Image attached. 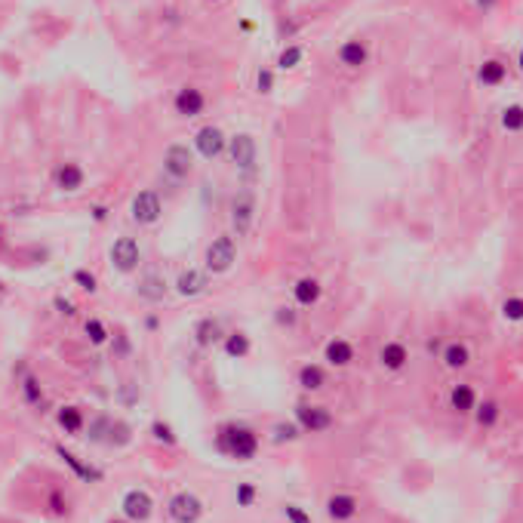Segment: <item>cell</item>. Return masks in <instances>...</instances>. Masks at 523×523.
<instances>
[{
  "instance_id": "1",
  "label": "cell",
  "mask_w": 523,
  "mask_h": 523,
  "mask_svg": "<svg viewBox=\"0 0 523 523\" xmlns=\"http://www.w3.org/2000/svg\"><path fill=\"white\" fill-rule=\"evenodd\" d=\"M219 450L231 455L237 462H249L259 450V437L249 431V428H240V425H228L219 431Z\"/></svg>"
},
{
  "instance_id": "2",
  "label": "cell",
  "mask_w": 523,
  "mask_h": 523,
  "mask_svg": "<svg viewBox=\"0 0 523 523\" xmlns=\"http://www.w3.org/2000/svg\"><path fill=\"white\" fill-rule=\"evenodd\" d=\"M234 262H237V247H234V237L228 234L216 237L207 247V253H203V265H207L210 274H228L234 268Z\"/></svg>"
},
{
  "instance_id": "3",
  "label": "cell",
  "mask_w": 523,
  "mask_h": 523,
  "mask_svg": "<svg viewBox=\"0 0 523 523\" xmlns=\"http://www.w3.org/2000/svg\"><path fill=\"white\" fill-rule=\"evenodd\" d=\"M129 216H133V222H139V225H157L163 216V203H161V194L145 188L139 191L133 203H129Z\"/></svg>"
},
{
  "instance_id": "4",
  "label": "cell",
  "mask_w": 523,
  "mask_h": 523,
  "mask_svg": "<svg viewBox=\"0 0 523 523\" xmlns=\"http://www.w3.org/2000/svg\"><path fill=\"white\" fill-rule=\"evenodd\" d=\"M256 222V194L253 191H237L231 200V225H234L237 237H247Z\"/></svg>"
},
{
  "instance_id": "5",
  "label": "cell",
  "mask_w": 523,
  "mask_h": 523,
  "mask_svg": "<svg viewBox=\"0 0 523 523\" xmlns=\"http://www.w3.org/2000/svg\"><path fill=\"white\" fill-rule=\"evenodd\" d=\"M228 157L237 170L256 173V139L249 133H237L228 139Z\"/></svg>"
},
{
  "instance_id": "6",
  "label": "cell",
  "mask_w": 523,
  "mask_h": 523,
  "mask_svg": "<svg viewBox=\"0 0 523 523\" xmlns=\"http://www.w3.org/2000/svg\"><path fill=\"white\" fill-rule=\"evenodd\" d=\"M139 262H142V249H139V244L133 237H117L114 244H111V265H114L120 274L136 271Z\"/></svg>"
},
{
  "instance_id": "7",
  "label": "cell",
  "mask_w": 523,
  "mask_h": 523,
  "mask_svg": "<svg viewBox=\"0 0 523 523\" xmlns=\"http://www.w3.org/2000/svg\"><path fill=\"white\" fill-rule=\"evenodd\" d=\"M191 170H194V161H191L188 145H170L166 148V154H163V173L166 176H173L176 182H182V179L191 176Z\"/></svg>"
},
{
  "instance_id": "8",
  "label": "cell",
  "mask_w": 523,
  "mask_h": 523,
  "mask_svg": "<svg viewBox=\"0 0 523 523\" xmlns=\"http://www.w3.org/2000/svg\"><path fill=\"white\" fill-rule=\"evenodd\" d=\"M194 148L200 151V157H207V161H216V157L228 148V139L222 133L219 126H200L198 133H194Z\"/></svg>"
},
{
  "instance_id": "9",
  "label": "cell",
  "mask_w": 523,
  "mask_h": 523,
  "mask_svg": "<svg viewBox=\"0 0 523 523\" xmlns=\"http://www.w3.org/2000/svg\"><path fill=\"white\" fill-rule=\"evenodd\" d=\"M203 514V502L194 496V492H179L170 502V517L176 523H198Z\"/></svg>"
},
{
  "instance_id": "10",
  "label": "cell",
  "mask_w": 523,
  "mask_h": 523,
  "mask_svg": "<svg viewBox=\"0 0 523 523\" xmlns=\"http://www.w3.org/2000/svg\"><path fill=\"white\" fill-rule=\"evenodd\" d=\"M173 108L179 117H198V114H203V108H207V96H203L198 87H182L173 99Z\"/></svg>"
},
{
  "instance_id": "11",
  "label": "cell",
  "mask_w": 523,
  "mask_h": 523,
  "mask_svg": "<svg viewBox=\"0 0 523 523\" xmlns=\"http://www.w3.org/2000/svg\"><path fill=\"white\" fill-rule=\"evenodd\" d=\"M124 514H126V520H133V523H145L148 517H151V511H154V502H151V496L148 492H142V490H129L126 496H124Z\"/></svg>"
},
{
  "instance_id": "12",
  "label": "cell",
  "mask_w": 523,
  "mask_h": 523,
  "mask_svg": "<svg viewBox=\"0 0 523 523\" xmlns=\"http://www.w3.org/2000/svg\"><path fill=\"white\" fill-rule=\"evenodd\" d=\"M296 419H298V425H302L305 431H311V434H320V431H326V428L333 425L330 409H323V406H308V404L296 406Z\"/></svg>"
},
{
  "instance_id": "13",
  "label": "cell",
  "mask_w": 523,
  "mask_h": 523,
  "mask_svg": "<svg viewBox=\"0 0 523 523\" xmlns=\"http://www.w3.org/2000/svg\"><path fill=\"white\" fill-rule=\"evenodd\" d=\"M335 59L345 68H360V65L370 62V46L367 41H360V37H351V41H345L339 50H335Z\"/></svg>"
},
{
  "instance_id": "14",
  "label": "cell",
  "mask_w": 523,
  "mask_h": 523,
  "mask_svg": "<svg viewBox=\"0 0 523 523\" xmlns=\"http://www.w3.org/2000/svg\"><path fill=\"white\" fill-rule=\"evenodd\" d=\"M83 179H87V176H83V166L74 163V161L59 163V166H55V173H53V182H55V188H59V191H80Z\"/></svg>"
},
{
  "instance_id": "15",
  "label": "cell",
  "mask_w": 523,
  "mask_h": 523,
  "mask_svg": "<svg viewBox=\"0 0 523 523\" xmlns=\"http://www.w3.org/2000/svg\"><path fill=\"white\" fill-rule=\"evenodd\" d=\"M176 293L185 296V298H194V296L207 293V271H198V268L182 271L179 280H176Z\"/></svg>"
},
{
  "instance_id": "16",
  "label": "cell",
  "mask_w": 523,
  "mask_h": 523,
  "mask_svg": "<svg viewBox=\"0 0 523 523\" xmlns=\"http://www.w3.org/2000/svg\"><path fill=\"white\" fill-rule=\"evenodd\" d=\"M406 360H409V351H406V345L404 342H385L382 345V351H379V363L385 370H391V372H397V370H404L406 367Z\"/></svg>"
},
{
  "instance_id": "17",
  "label": "cell",
  "mask_w": 523,
  "mask_h": 523,
  "mask_svg": "<svg viewBox=\"0 0 523 523\" xmlns=\"http://www.w3.org/2000/svg\"><path fill=\"white\" fill-rule=\"evenodd\" d=\"M320 296H323V286H320V280H317V277H302V280H296V286H293L296 305L311 308V305L320 302Z\"/></svg>"
},
{
  "instance_id": "18",
  "label": "cell",
  "mask_w": 523,
  "mask_h": 523,
  "mask_svg": "<svg viewBox=\"0 0 523 523\" xmlns=\"http://www.w3.org/2000/svg\"><path fill=\"white\" fill-rule=\"evenodd\" d=\"M139 296H142L145 302H163V296H166V277L157 274V271H148V274L139 280Z\"/></svg>"
},
{
  "instance_id": "19",
  "label": "cell",
  "mask_w": 523,
  "mask_h": 523,
  "mask_svg": "<svg viewBox=\"0 0 523 523\" xmlns=\"http://www.w3.org/2000/svg\"><path fill=\"white\" fill-rule=\"evenodd\" d=\"M505 77H508V65L502 62V59H487V62H480L478 80L483 83V87H502V83H505Z\"/></svg>"
},
{
  "instance_id": "20",
  "label": "cell",
  "mask_w": 523,
  "mask_h": 523,
  "mask_svg": "<svg viewBox=\"0 0 523 523\" xmlns=\"http://www.w3.org/2000/svg\"><path fill=\"white\" fill-rule=\"evenodd\" d=\"M326 514L333 520H351L357 514V499L348 496V492H335V496L326 502Z\"/></svg>"
},
{
  "instance_id": "21",
  "label": "cell",
  "mask_w": 523,
  "mask_h": 523,
  "mask_svg": "<svg viewBox=\"0 0 523 523\" xmlns=\"http://www.w3.org/2000/svg\"><path fill=\"white\" fill-rule=\"evenodd\" d=\"M323 354H326V360H330L333 367H348V363L354 360V345L345 342V339H333V342H326Z\"/></svg>"
},
{
  "instance_id": "22",
  "label": "cell",
  "mask_w": 523,
  "mask_h": 523,
  "mask_svg": "<svg viewBox=\"0 0 523 523\" xmlns=\"http://www.w3.org/2000/svg\"><path fill=\"white\" fill-rule=\"evenodd\" d=\"M441 357H443V363H446L450 370H465V367L471 363V348H468L465 342H450V345L443 348Z\"/></svg>"
},
{
  "instance_id": "23",
  "label": "cell",
  "mask_w": 523,
  "mask_h": 523,
  "mask_svg": "<svg viewBox=\"0 0 523 523\" xmlns=\"http://www.w3.org/2000/svg\"><path fill=\"white\" fill-rule=\"evenodd\" d=\"M450 404H453V409H459V413H471V409L478 406V394H474L471 385H455L450 391Z\"/></svg>"
},
{
  "instance_id": "24",
  "label": "cell",
  "mask_w": 523,
  "mask_h": 523,
  "mask_svg": "<svg viewBox=\"0 0 523 523\" xmlns=\"http://www.w3.org/2000/svg\"><path fill=\"white\" fill-rule=\"evenodd\" d=\"M219 335H222V326H219V320H212V317H203V320L194 326V339H198V345H203V348H210Z\"/></svg>"
},
{
  "instance_id": "25",
  "label": "cell",
  "mask_w": 523,
  "mask_h": 523,
  "mask_svg": "<svg viewBox=\"0 0 523 523\" xmlns=\"http://www.w3.org/2000/svg\"><path fill=\"white\" fill-rule=\"evenodd\" d=\"M499 124H502V129H505V133H523V105H520V102L502 108Z\"/></svg>"
},
{
  "instance_id": "26",
  "label": "cell",
  "mask_w": 523,
  "mask_h": 523,
  "mask_svg": "<svg viewBox=\"0 0 523 523\" xmlns=\"http://www.w3.org/2000/svg\"><path fill=\"white\" fill-rule=\"evenodd\" d=\"M323 382H326L323 370H320V367H314V363H308V367L298 370V385H302L305 391H317V388H323Z\"/></svg>"
},
{
  "instance_id": "27",
  "label": "cell",
  "mask_w": 523,
  "mask_h": 523,
  "mask_svg": "<svg viewBox=\"0 0 523 523\" xmlns=\"http://www.w3.org/2000/svg\"><path fill=\"white\" fill-rule=\"evenodd\" d=\"M59 425H62L68 434H77L80 428H83V413H80L77 406H62V409H59Z\"/></svg>"
},
{
  "instance_id": "28",
  "label": "cell",
  "mask_w": 523,
  "mask_h": 523,
  "mask_svg": "<svg viewBox=\"0 0 523 523\" xmlns=\"http://www.w3.org/2000/svg\"><path fill=\"white\" fill-rule=\"evenodd\" d=\"M502 317L511 323H520L523 320V296H508L502 302Z\"/></svg>"
},
{
  "instance_id": "29",
  "label": "cell",
  "mask_w": 523,
  "mask_h": 523,
  "mask_svg": "<svg viewBox=\"0 0 523 523\" xmlns=\"http://www.w3.org/2000/svg\"><path fill=\"white\" fill-rule=\"evenodd\" d=\"M225 354H228V357H247V354H249V339H247L244 333L228 335V342H225Z\"/></svg>"
},
{
  "instance_id": "30",
  "label": "cell",
  "mask_w": 523,
  "mask_h": 523,
  "mask_svg": "<svg viewBox=\"0 0 523 523\" xmlns=\"http://www.w3.org/2000/svg\"><path fill=\"white\" fill-rule=\"evenodd\" d=\"M302 59H305V50H302V46H286V50L277 55V65H280L284 71H289V68H298V65H302Z\"/></svg>"
},
{
  "instance_id": "31",
  "label": "cell",
  "mask_w": 523,
  "mask_h": 523,
  "mask_svg": "<svg viewBox=\"0 0 523 523\" xmlns=\"http://www.w3.org/2000/svg\"><path fill=\"white\" fill-rule=\"evenodd\" d=\"M59 455L71 465L74 471H77V478H83V480H99V478H102V474H99L96 468H87V465H80V462H77V455H71L68 450H62V446H59Z\"/></svg>"
},
{
  "instance_id": "32",
  "label": "cell",
  "mask_w": 523,
  "mask_h": 523,
  "mask_svg": "<svg viewBox=\"0 0 523 523\" xmlns=\"http://www.w3.org/2000/svg\"><path fill=\"white\" fill-rule=\"evenodd\" d=\"M87 335H90L92 345H105L108 342V330H105V323H102L99 317H90V320H87Z\"/></svg>"
},
{
  "instance_id": "33",
  "label": "cell",
  "mask_w": 523,
  "mask_h": 523,
  "mask_svg": "<svg viewBox=\"0 0 523 523\" xmlns=\"http://www.w3.org/2000/svg\"><path fill=\"white\" fill-rule=\"evenodd\" d=\"M496 419H499V404H492V400H487V404H480V406H478V422H480L483 428L496 425Z\"/></svg>"
},
{
  "instance_id": "34",
  "label": "cell",
  "mask_w": 523,
  "mask_h": 523,
  "mask_svg": "<svg viewBox=\"0 0 523 523\" xmlns=\"http://www.w3.org/2000/svg\"><path fill=\"white\" fill-rule=\"evenodd\" d=\"M74 280H77L80 284V289H87V293H96V277L90 274V271H74Z\"/></svg>"
},
{
  "instance_id": "35",
  "label": "cell",
  "mask_w": 523,
  "mask_h": 523,
  "mask_svg": "<svg viewBox=\"0 0 523 523\" xmlns=\"http://www.w3.org/2000/svg\"><path fill=\"white\" fill-rule=\"evenodd\" d=\"M22 391H25V400H28V404H37V400H41V385H37V382H34L31 376L25 379Z\"/></svg>"
},
{
  "instance_id": "36",
  "label": "cell",
  "mask_w": 523,
  "mask_h": 523,
  "mask_svg": "<svg viewBox=\"0 0 523 523\" xmlns=\"http://www.w3.org/2000/svg\"><path fill=\"white\" fill-rule=\"evenodd\" d=\"M253 499H256V487L253 483H240V490H237V502L240 505H253Z\"/></svg>"
},
{
  "instance_id": "37",
  "label": "cell",
  "mask_w": 523,
  "mask_h": 523,
  "mask_svg": "<svg viewBox=\"0 0 523 523\" xmlns=\"http://www.w3.org/2000/svg\"><path fill=\"white\" fill-rule=\"evenodd\" d=\"M151 431H154L157 441H163V443H176V437H173V431H170V425L154 422V425H151Z\"/></svg>"
},
{
  "instance_id": "38",
  "label": "cell",
  "mask_w": 523,
  "mask_h": 523,
  "mask_svg": "<svg viewBox=\"0 0 523 523\" xmlns=\"http://www.w3.org/2000/svg\"><path fill=\"white\" fill-rule=\"evenodd\" d=\"M256 87H259V92H271V87H274V74H271V71H259Z\"/></svg>"
},
{
  "instance_id": "39",
  "label": "cell",
  "mask_w": 523,
  "mask_h": 523,
  "mask_svg": "<svg viewBox=\"0 0 523 523\" xmlns=\"http://www.w3.org/2000/svg\"><path fill=\"white\" fill-rule=\"evenodd\" d=\"M274 434H277V441H296V437H298L296 425H277Z\"/></svg>"
},
{
  "instance_id": "40",
  "label": "cell",
  "mask_w": 523,
  "mask_h": 523,
  "mask_svg": "<svg viewBox=\"0 0 523 523\" xmlns=\"http://www.w3.org/2000/svg\"><path fill=\"white\" fill-rule=\"evenodd\" d=\"M286 517L293 520V523H311V517H308V514H305V511L298 508V505H286Z\"/></svg>"
},
{
  "instance_id": "41",
  "label": "cell",
  "mask_w": 523,
  "mask_h": 523,
  "mask_svg": "<svg viewBox=\"0 0 523 523\" xmlns=\"http://www.w3.org/2000/svg\"><path fill=\"white\" fill-rule=\"evenodd\" d=\"M277 323L293 326L296 323V311H293V308H277Z\"/></svg>"
},
{
  "instance_id": "42",
  "label": "cell",
  "mask_w": 523,
  "mask_h": 523,
  "mask_svg": "<svg viewBox=\"0 0 523 523\" xmlns=\"http://www.w3.org/2000/svg\"><path fill=\"white\" fill-rule=\"evenodd\" d=\"M55 308H59V311H62V314H68V317L74 314V302H68V298H62V296H59V298H55Z\"/></svg>"
},
{
  "instance_id": "43",
  "label": "cell",
  "mask_w": 523,
  "mask_h": 523,
  "mask_svg": "<svg viewBox=\"0 0 523 523\" xmlns=\"http://www.w3.org/2000/svg\"><path fill=\"white\" fill-rule=\"evenodd\" d=\"M496 4H499V0H478V6H480V9H492Z\"/></svg>"
},
{
  "instance_id": "44",
  "label": "cell",
  "mask_w": 523,
  "mask_h": 523,
  "mask_svg": "<svg viewBox=\"0 0 523 523\" xmlns=\"http://www.w3.org/2000/svg\"><path fill=\"white\" fill-rule=\"evenodd\" d=\"M517 68L523 71V46H520V53H517Z\"/></svg>"
},
{
  "instance_id": "45",
  "label": "cell",
  "mask_w": 523,
  "mask_h": 523,
  "mask_svg": "<svg viewBox=\"0 0 523 523\" xmlns=\"http://www.w3.org/2000/svg\"><path fill=\"white\" fill-rule=\"evenodd\" d=\"M0 240H4V231H0Z\"/></svg>"
},
{
  "instance_id": "46",
  "label": "cell",
  "mask_w": 523,
  "mask_h": 523,
  "mask_svg": "<svg viewBox=\"0 0 523 523\" xmlns=\"http://www.w3.org/2000/svg\"><path fill=\"white\" fill-rule=\"evenodd\" d=\"M0 289H6V286H4V284H0Z\"/></svg>"
}]
</instances>
